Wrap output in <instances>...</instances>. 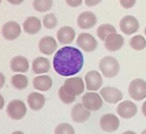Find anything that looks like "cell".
<instances>
[{"mask_svg": "<svg viewBox=\"0 0 146 134\" xmlns=\"http://www.w3.org/2000/svg\"><path fill=\"white\" fill-rule=\"evenodd\" d=\"M84 58L80 50L73 46H64L56 52L53 57V68L63 77L78 73L84 66Z\"/></svg>", "mask_w": 146, "mask_h": 134, "instance_id": "cell-1", "label": "cell"}, {"mask_svg": "<svg viewBox=\"0 0 146 134\" xmlns=\"http://www.w3.org/2000/svg\"><path fill=\"white\" fill-rule=\"evenodd\" d=\"M84 90V84L81 78H68L65 80L64 85L59 89L58 96L64 103L70 104L75 101L76 96L81 95Z\"/></svg>", "mask_w": 146, "mask_h": 134, "instance_id": "cell-2", "label": "cell"}, {"mask_svg": "<svg viewBox=\"0 0 146 134\" xmlns=\"http://www.w3.org/2000/svg\"><path fill=\"white\" fill-rule=\"evenodd\" d=\"M100 70L108 78H114L118 75L119 72V64L117 59L111 56H107L103 58L99 64Z\"/></svg>", "mask_w": 146, "mask_h": 134, "instance_id": "cell-3", "label": "cell"}, {"mask_svg": "<svg viewBox=\"0 0 146 134\" xmlns=\"http://www.w3.org/2000/svg\"><path fill=\"white\" fill-rule=\"evenodd\" d=\"M129 95L135 101H141L146 97V82L137 78L132 80L129 85Z\"/></svg>", "mask_w": 146, "mask_h": 134, "instance_id": "cell-4", "label": "cell"}, {"mask_svg": "<svg viewBox=\"0 0 146 134\" xmlns=\"http://www.w3.org/2000/svg\"><path fill=\"white\" fill-rule=\"evenodd\" d=\"M27 113V108L23 101L20 100H14L11 101L7 107L8 115L15 120L23 119Z\"/></svg>", "mask_w": 146, "mask_h": 134, "instance_id": "cell-5", "label": "cell"}, {"mask_svg": "<svg viewBox=\"0 0 146 134\" xmlns=\"http://www.w3.org/2000/svg\"><path fill=\"white\" fill-rule=\"evenodd\" d=\"M83 105L89 109L90 111H97L99 110L103 104L102 99L97 93L88 92L82 97Z\"/></svg>", "mask_w": 146, "mask_h": 134, "instance_id": "cell-6", "label": "cell"}, {"mask_svg": "<svg viewBox=\"0 0 146 134\" xmlns=\"http://www.w3.org/2000/svg\"><path fill=\"white\" fill-rule=\"evenodd\" d=\"M78 46L87 52H93L97 47V41L93 35L88 33H82L78 35L77 40Z\"/></svg>", "mask_w": 146, "mask_h": 134, "instance_id": "cell-7", "label": "cell"}, {"mask_svg": "<svg viewBox=\"0 0 146 134\" xmlns=\"http://www.w3.org/2000/svg\"><path fill=\"white\" fill-rule=\"evenodd\" d=\"M119 28L124 34H131L138 30L139 23L136 17L132 16H125L120 20Z\"/></svg>", "mask_w": 146, "mask_h": 134, "instance_id": "cell-8", "label": "cell"}, {"mask_svg": "<svg viewBox=\"0 0 146 134\" xmlns=\"http://www.w3.org/2000/svg\"><path fill=\"white\" fill-rule=\"evenodd\" d=\"M100 126L104 131L113 132L118 130L119 126V120L114 114L108 113L101 118Z\"/></svg>", "mask_w": 146, "mask_h": 134, "instance_id": "cell-9", "label": "cell"}, {"mask_svg": "<svg viewBox=\"0 0 146 134\" xmlns=\"http://www.w3.org/2000/svg\"><path fill=\"white\" fill-rule=\"evenodd\" d=\"M137 108L135 103L130 101H122L118 105L117 113L123 119H131L136 115Z\"/></svg>", "mask_w": 146, "mask_h": 134, "instance_id": "cell-10", "label": "cell"}, {"mask_svg": "<svg viewBox=\"0 0 146 134\" xmlns=\"http://www.w3.org/2000/svg\"><path fill=\"white\" fill-rule=\"evenodd\" d=\"M85 83L88 90L96 91L102 87V78L98 72L91 71L85 75Z\"/></svg>", "mask_w": 146, "mask_h": 134, "instance_id": "cell-11", "label": "cell"}, {"mask_svg": "<svg viewBox=\"0 0 146 134\" xmlns=\"http://www.w3.org/2000/svg\"><path fill=\"white\" fill-rule=\"evenodd\" d=\"M102 98L108 103H117L123 99L122 92L114 87H105L100 92Z\"/></svg>", "mask_w": 146, "mask_h": 134, "instance_id": "cell-12", "label": "cell"}, {"mask_svg": "<svg viewBox=\"0 0 146 134\" xmlns=\"http://www.w3.org/2000/svg\"><path fill=\"white\" fill-rule=\"evenodd\" d=\"M2 34L6 40H16L21 34V27L16 22H8L4 25L2 29Z\"/></svg>", "mask_w": 146, "mask_h": 134, "instance_id": "cell-13", "label": "cell"}, {"mask_svg": "<svg viewBox=\"0 0 146 134\" xmlns=\"http://www.w3.org/2000/svg\"><path fill=\"white\" fill-rule=\"evenodd\" d=\"M70 116L73 121L77 123L85 122L90 116V112L83 104L78 103L73 107L70 112Z\"/></svg>", "mask_w": 146, "mask_h": 134, "instance_id": "cell-14", "label": "cell"}, {"mask_svg": "<svg viewBox=\"0 0 146 134\" xmlns=\"http://www.w3.org/2000/svg\"><path fill=\"white\" fill-rule=\"evenodd\" d=\"M97 23V18L93 12L84 11L78 17V25L82 29H90Z\"/></svg>", "mask_w": 146, "mask_h": 134, "instance_id": "cell-15", "label": "cell"}, {"mask_svg": "<svg viewBox=\"0 0 146 134\" xmlns=\"http://www.w3.org/2000/svg\"><path fill=\"white\" fill-rule=\"evenodd\" d=\"M124 45V38L116 33L109 34L105 40V47L109 52H116Z\"/></svg>", "mask_w": 146, "mask_h": 134, "instance_id": "cell-16", "label": "cell"}, {"mask_svg": "<svg viewBox=\"0 0 146 134\" xmlns=\"http://www.w3.org/2000/svg\"><path fill=\"white\" fill-rule=\"evenodd\" d=\"M57 42L54 38L51 36H46L40 39L39 42V48L40 51L46 54V55H51L52 54L56 49H57Z\"/></svg>", "mask_w": 146, "mask_h": 134, "instance_id": "cell-17", "label": "cell"}, {"mask_svg": "<svg viewBox=\"0 0 146 134\" xmlns=\"http://www.w3.org/2000/svg\"><path fill=\"white\" fill-rule=\"evenodd\" d=\"M58 40L62 44H70L75 38V30L71 27L64 26L61 28L57 33Z\"/></svg>", "mask_w": 146, "mask_h": 134, "instance_id": "cell-18", "label": "cell"}, {"mask_svg": "<svg viewBox=\"0 0 146 134\" xmlns=\"http://www.w3.org/2000/svg\"><path fill=\"white\" fill-rule=\"evenodd\" d=\"M11 70L14 72H26L29 70V61L23 56H17L11 61Z\"/></svg>", "mask_w": 146, "mask_h": 134, "instance_id": "cell-19", "label": "cell"}, {"mask_svg": "<svg viewBox=\"0 0 146 134\" xmlns=\"http://www.w3.org/2000/svg\"><path fill=\"white\" fill-rule=\"evenodd\" d=\"M45 101H46L45 96L43 95H41L40 93H36V92L31 93L28 96L29 106L32 110H35V111L40 110L45 104Z\"/></svg>", "mask_w": 146, "mask_h": 134, "instance_id": "cell-20", "label": "cell"}, {"mask_svg": "<svg viewBox=\"0 0 146 134\" xmlns=\"http://www.w3.org/2000/svg\"><path fill=\"white\" fill-rule=\"evenodd\" d=\"M23 29L25 32L29 34H35L38 33L41 29V23L40 19L35 17H28L23 23Z\"/></svg>", "mask_w": 146, "mask_h": 134, "instance_id": "cell-21", "label": "cell"}, {"mask_svg": "<svg viewBox=\"0 0 146 134\" xmlns=\"http://www.w3.org/2000/svg\"><path fill=\"white\" fill-rule=\"evenodd\" d=\"M50 62L47 58L39 57L33 61V72L36 74L46 73L50 70Z\"/></svg>", "mask_w": 146, "mask_h": 134, "instance_id": "cell-22", "label": "cell"}, {"mask_svg": "<svg viewBox=\"0 0 146 134\" xmlns=\"http://www.w3.org/2000/svg\"><path fill=\"white\" fill-rule=\"evenodd\" d=\"M33 84L35 89L40 91H47L52 88V80L49 76H39L35 78Z\"/></svg>", "mask_w": 146, "mask_h": 134, "instance_id": "cell-23", "label": "cell"}, {"mask_svg": "<svg viewBox=\"0 0 146 134\" xmlns=\"http://www.w3.org/2000/svg\"><path fill=\"white\" fill-rule=\"evenodd\" d=\"M96 33H97V35L100 38V40H104L109 34H111L113 33H116V29L111 24H102L97 29Z\"/></svg>", "mask_w": 146, "mask_h": 134, "instance_id": "cell-24", "label": "cell"}, {"mask_svg": "<svg viewBox=\"0 0 146 134\" xmlns=\"http://www.w3.org/2000/svg\"><path fill=\"white\" fill-rule=\"evenodd\" d=\"M11 84L17 90H24L27 88L29 84V80L26 76L22 74H17V75H14L11 78Z\"/></svg>", "mask_w": 146, "mask_h": 134, "instance_id": "cell-25", "label": "cell"}, {"mask_svg": "<svg viewBox=\"0 0 146 134\" xmlns=\"http://www.w3.org/2000/svg\"><path fill=\"white\" fill-rule=\"evenodd\" d=\"M34 8L39 12L49 11L52 6V0H34Z\"/></svg>", "mask_w": 146, "mask_h": 134, "instance_id": "cell-26", "label": "cell"}, {"mask_svg": "<svg viewBox=\"0 0 146 134\" xmlns=\"http://www.w3.org/2000/svg\"><path fill=\"white\" fill-rule=\"evenodd\" d=\"M130 46L132 49L136 51H141L146 47V40L142 35H136L131 38L130 41Z\"/></svg>", "mask_w": 146, "mask_h": 134, "instance_id": "cell-27", "label": "cell"}, {"mask_svg": "<svg viewBox=\"0 0 146 134\" xmlns=\"http://www.w3.org/2000/svg\"><path fill=\"white\" fill-rule=\"evenodd\" d=\"M58 24L57 18L54 14H47L43 18V25L48 29H54Z\"/></svg>", "mask_w": 146, "mask_h": 134, "instance_id": "cell-28", "label": "cell"}, {"mask_svg": "<svg viewBox=\"0 0 146 134\" xmlns=\"http://www.w3.org/2000/svg\"><path fill=\"white\" fill-rule=\"evenodd\" d=\"M55 133H75V131L70 125L64 123L57 126L55 129Z\"/></svg>", "mask_w": 146, "mask_h": 134, "instance_id": "cell-29", "label": "cell"}, {"mask_svg": "<svg viewBox=\"0 0 146 134\" xmlns=\"http://www.w3.org/2000/svg\"><path fill=\"white\" fill-rule=\"evenodd\" d=\"M120 5L125 9H131L134 6L136 0H119Z\"/></svg>", "mask_w": 146, "mask_h": 134, "instance_id": "cell-30", "label": "cell"}, {"mask_svg": "<svg viewBox=\"0 0 146 134\" xmlns=\"http://www.w3.org/2000/svg\"><path fill=\"white\" fill-rule=\"evenodd\" d=\"M65 2L69 6L75 8V7H78L82 5L83 0H65Z\"/></svg>", "mask_w": 146, "mask_h": 134, "instance_id": "cell-31", "label": "cell"}, {"mask_svg": "<svg viewBox=\"0 0 146 134\" xmlns=\"http://www.w3.org/2000/svg\"><path fill=\"white\" fill-rule=\"evenodd\" d=\"M102 0H85V4L87 6L89 7H92V6H96L99 3H101Z\"/></svg>", "mask_w": 146, "mask_h": 134, "instance_id": "cell-32", "label": "cell"}, {"mask_svg": "<svg viewBox=\"0 0 146 134\" xmlns=\"http://www.w3.org/2000/svg\"><path fill=\"white\" fill-rule=\"evenodd\" d=\"M5 78L2 73H0V89L5 85Z\"/></svg>", "mask_w": 146, "mask_h": 134, "instance_id": "cell-33", "label": "cell"}, {"mask_svg": "<svg viewBox=\"0 0 146 134\" xmlns=\"http://www.w3.org/2000/svg\"><path fill=\"white\" fill-rule=\"evenodd\" d=\"M8 1L11 3V4H12V5H20V4H22L24 0H8Z\"/></svg>", "mask_w": 146, "mask_h": 134, "instance_id": "cell-34", "label": "cell"}, {"mask_svg": "<svg viewBox=\"0 0 146 134\" xmlns=\"http://www.w3.org/2000/svg\"><path fill=\"white\" fill-rule=\"evenodd\" d=\"M5 106V99L2 96V95H0V110H2Z\"/></svg>", "mask_w": 146, "mask_h": 134, "instance_id": "cell-35", "label": "cell"}, {"mask_svg": "<svg viewBox=\"0 0 146 134\" xmlns=\"http://www.w3.org/2000/svg\"><path fill=\"white\" fill-rule=\"evenodd\" d=\"M142 112H143V114L146 117V101L143 102V104L142 106Z\"/></svg>", "mask_w": 146, "mask_h": 134, "instance_id": "cell-36", "label": "cell"}, {"mask_svg": "<svg viewBox=\"0 0 146 134\" xmlns=\"http://www.w3.org/2000/svg\"><path fill=\"white\" fill-rule=\"evenodd\" d=\"M144 33H145V35H146V28H145V30H144Z\"/></svg>", "mask_w": 146, "mask_h": 134, "instance_id": "cell-37", "label": "cell"}, {"mask_svg": "<svg viewBox=\"0 0 146 134\" xmlns=\"http://www.w3.org/2000/svg\"><path fill=\"white\" fill-rule=\"evenodd\" d=\"M1 1H2V0H0V3H1Z\"/></svg>", "mask_w": 146, "mask_h": 134, "instance_id": "cell-38", "label": "cell"}]
</instances>
